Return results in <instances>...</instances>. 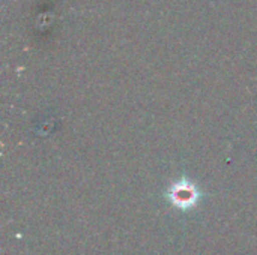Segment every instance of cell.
I'll return each mask as SVG.
<instances>
[{"label":"cell","mask_w":257,"mask_h":255,"mask_svg":"<svg viewBox=\"0 0 257 255\" xmlns=\"http://www.w3.org/2000/svg\"><path fill=\"white\" fill-rule=\"evenodd\" d=\"M169 198L173 206L181 210L193 209L200 200V191L190 180H179L173 183L169 189Z\"/></svg>","instance_id":"obj_1"}]
</instances>
